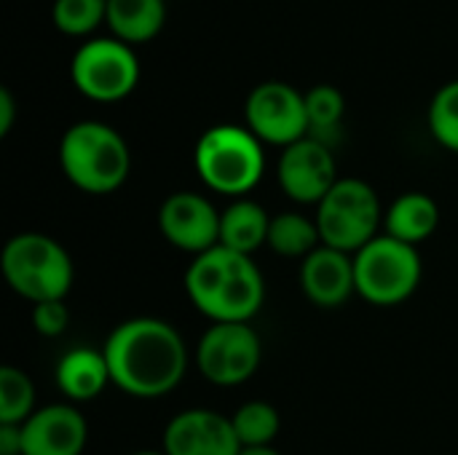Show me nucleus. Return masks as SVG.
Wrapping results in <instances>:
<instances>
[{"mask_svg":"<svg viewBox=\"0 0 458 455\" xmlns=\"http://www.w3.org/2000/svg\"><path fill=\"white\" fill-rule=\"evenodd\" d=\"M102 351L110 367V383L140 400L174 392L188 367V349L180 333L153 316L121 322Z\"/></svg>","mask_w":458,"mask_h":455,"instance_id":"1","label":"nucleus"},{"mask_svg":"<svg viewBox=\"0 0 458 455\" xmlns=\"http://www.w3.org/2000/svg\"><path fill=\"white\" fill-rule=\"evenodd\" d=\"M59 164L64 177L94 196L118 190L131 172V153L126 139L107 123H72L59 142Z\"/></svg>","mask_w":458,"mask_h":455,"instance_id":"2","label":"nucleus"},{"mask_svg":"<svg viewBox=\"0 0 458 455\" xmlns=\"http://www.w3.org/2000/svg\"><path fill=\"white\" fill-rule=\"evenodd\" d=\"M0 268L8 287L30 303L64 300L72 287L67 249L46 233H19L5 241Z\"/></svg>","mask_w":458,"mask_h":455,"instance_id":"3","label":"nucleus"},{"mask_svg":"<svg viewBox=\"0 0 458 455\" xmlns=\"http://www.w3.org/2000/svg\"><path fill=\"white\" fill-rule=\"evenodd\" d=\"M193 161L207 188L223 196L250 193L260 182L266 169L260 139L250 129L231 123L207 129L196 142Z\"/></svg>","mask_w":458,"mask_h":455,"instance_id":"4","label":"nucleus"},{"mask_svg":"<svg viewBox=\"0 0 458 455\" xmlns=\"http://www.w3.org/2000/svg\"><path fill=\"white\" fill-rule=\"evenodd\" d=\"M381 201L378 193L357 177H344L317 206V228L325 247L357 255L378 236Z\"/></svg>","mask_w":458,"mask_h":455,"instance_id":"5","label":"nucleus"},{"mask_svg":"<svg viewBox=\"0 0 458 455\" xmlns=\"http://www.w3.org/2000/svg\"><path fill=\"white\" fill-rule=\"evenodd\" d=\"M357 295L373 306H397L408 300L421 282L419 249L378 233L354 255Z\"/></svg>","mask_w":458,"mask_h":455,"instance_id":"6","label":"nucleus"},{"mask_svg":"<svg viewBox=\"0 0 458 455\" xmlns=\"http://www.w3.org/2000/svg\"><path fill=\"white\" fill-rule=\"evenodd\" d=\"M70 75L83 97L94 102H118L134 91L140 62L129 43L118 38H94L75 51Z\"/></svg>","mask_w":458,"mask_h":455,"instance_id":"7","label":"nucleus"},{"mask_svg":"<svg viewBox=\"0 0 458 455\" xmlns=\"http://www.w3.org/2000/svg\"><path fill=\"white\" fill-rule=\"evenodd\" d=\"M260 338L250 322H215L199 341L196 365L217 386L250 381L260 367Z\"/></svg>","mask_w":458,"mask_h":455,"instance_id":"8","label":"nucleus"},{"mask_svg":"<svg viewBox=\"0 0 458 455\" xmlns=\"http://www.w3.org/2000/svg\"><path fill=\"white\" fill-rule=\"evenodd\" d=\"M244 118L247 129L268 145L290 147L306 139L311 131L306 115V94L282 80H266L255 86L247 97Z\"/></svg>","mask_w":458,"mask_h":455,"instance_id":"9","label":"nucleus"},{"mask_svg":"<svg viewBox=\"0 0 458 455\" xmlns=\"http://www.w3.org/2000/svg\"><path fill=\"white\" fill-rule=\"evenodd\" d=\"M220 215L207 196L180 190L161 204L158 228L177 249L201 255L220 244Z\"/></svg>","mask_w":458,"mask_h":455,"instance_id":"10","label":"nucleus"},{"mask_svg":"<svg viewBox=\"0 0 458 455\" xmlns=\"http://www.w3.org/2000/svg\"><path fill=\"white\" fill-rule=\"evenodd\" d=\"M335 182V158L322 139L306 137L284 147L279 158V185L293 201L319 206Z\"/></svg>","mask_w":458,"mask_h":455,"instance_id":"11","label":"nucleus"},{"mask_svg":"<svg viewBox=\"0 0 458 455\" xmlns=\"http://www.w3.org/2000/svg\"><path fill=\"white\" fill-rule=\"evenodd\" d=\"M231 418L212 410H185L164 432L166 455H242Z\"/></svg>","mask_w":458,"mask_h":455,"instance_id":"12","label":"nucleus"},{"mask_svg":"<svg viewBox=\"0 0 458 455\" xmlns=\"http://www.w3.org/2000/svg\"><path fill=\"white\" fill-rule=\"evenodd\" d=\"M89 440L86 418L70 405H48L21 424V455H81Z\"/></svg>","mask_w":458,"mask_h":455,"instance_id":"13","label":"nucleus"},{"mask_svg":"<svg viewBox=\"0 0 458 455\" xmlns=\"http://www.w3.org/2000/svg\"><path fill=\"white\" fill-rule=\"evenodd\" d=\"M301 287L306 298L319 308L344 306L357 292L354 255L325 247V244L317 247L301 263Z\"/></svg>","mask_w":458,"mask_h":455,"instance_id":"14","label":"nucleus"},{"mask_svg":"<svg viewBox=\"0 0 458 455\" xmlns=\"http://www.w3.org/2000/svg\"><path fill=\"white\" fill-rule=\"evenodd\" d=\"M263 298H266V284L255 260L236 252L231 271L207 316L212 322H250L260 311Z\"/></svg>","mask_w":458,"mask_h":455,"instance_id":"15","label":"nucleus"},{"mask_svg":"<svg viewBox=\"0 0 458 455\" xmlns=\"http://www.w3.org/2000/svg\"><path fill=\"white\" fill-rule=\"evenodd\" d=\"M110 383V367L105 351L72 349L56 365V386L64 397L75 402L94 400Z\"/></svg>","mask_w":458,"mask_h":455,"instance_id":"16","label":"nucleus"},{"mask_svg":"<svg viewBox=\"0 0 458 455\" xmlns=\"http://www.w3.org/2000/svg\"><path fill=\"white\" fill-rule=\"evenodd\" d=\"M440 223V209L427 193H403L400 198L392 201L384 225L386 236L405 241L411 247H419L427 241Z\"/></svg>","mask_w":458,"mask_h":455,"instance_id":"17","label":"nucleus"},{"mask_svg":"<svg viewBox=\"0 0 458 455\" xmlns=\"http://www.w3.org/2000/svg\"><path fill=\"white\" fill-rule=\"evenodd\" d=\"M271 217L258 201L236 198L220 215V247H228L239 255H252L263 244H268Z\"/></svg>","mask_w":458,"mask_h":455,"instance_id":"18","label":"nucleus"},{"mask_svg":"<svg viewBox=\"0 0 458 455\" xmlns=\"http://www.w3.org/2000/svg\"><path fill=\"white\" fill-rule=\"evenodd\" d=\"M166 19L164 0H107V27L113 38L137 46L153 40Z\"/></svg>","mask_w":458,"mask_h":455,"instance_id":"19","label":"nucleus"},{"mask_svg":"<svg viewBox=\"0 0 458 455\" xmlns=\"http://www.w3.org/2000/svg\"><path fill=\"white\" fill-rule=\"evenodd\" d=\"M233 255H236L233 249L217 244L215 249L196 255V260L185 271V292L201 314H209V308L231 271Z\"/></svg>","mask_w":458,"mask_h":455,"instance_id":"20","label":"nucleus"},{"mask_svg":"<svg viewBox=\"0 0 458 455\" xmlns=\"http://www.w3.org/2000/svg\"><path fill=\"white\" fill-rule=\"evenodd\" d=\"M322 236L317 220H309L298 212H282L271 217L268 247L284 257H309L319 247Z\"/></svg>","mask_w":458,"mask_h":455,"instance_id":"21","label":"nucleus"},{"mask_svg":"<svg viewBox=\"0 0 458 455\" xmlns=\"http://www.w3.org/2000/svg\"><path fill=\"white\" fill-rule=\"evenodd\" d=\"M233 432L242 442V448H268L276 434H279V413L274 405L252 400L244 402L233 416H231Z\"/></svg>","mask_w":458,"mask_h":455,"instance_id":"22","label":"nucleus"},{"mask_svg":"<svg viewBox=\"0 0 458 455\" xmlns=\"http://www.w3.org/2000/svg\"><path fill=\"white\" fill-rule=\"evenodd\" d=\"M35 413V389L19 367H0V424L21 426Z\"/></svg>","mask_w":458,"mask_h":455,"instance_id":"23","label":"nucleus"},{"mask_svg":"<svg viewBox=\"0 0 458 455\" xmlns=\"http://www.w3.org/2000/svg\"><path fill=\"white\" fill-rule=\"evenodd\" d=\"M54 24L64 35H89L107 19V0H54Z\"/></svg>","mask_w":458,"mask_h":455,"instance_id":"24","label":"nucleus"},{"mask_svg":"<svg viewBox=\"0 0 458 455\" xmlns=\"http://www.w3.org/2000/svg\"><path fill=\"white\" fill-rule=\"evenodd\" d=\"M429 129L443 147L458 153V80L435 94L429 105Z\"/></svg>","mask_w":458,"mask_h":455,"instance_id":"25","label":"nucleus"},{"mask_svg":"<svg viewBox=\"0 0 458 455\" xmlns=\"http://www.w3.org/2000/svg\"><path fill=\"white\" fill-rule=\"evenodd\" d=\"M346 102L335 86H314L306 91V115L311 131H333L344 118Z\"/></svg>","mask_w":458,"mask_h":455,"instance_id":"26","label":"nucleus"},{"mask_svg":"<svg viewBox=\"0 0 458 455\" xmlns=\"http://www.w3.org/2000/svg\"><path fill=\"white\" fill-rule=\"evenodd\" d=\"M32 324L40 335L46 338H56L67 330L70 324V311L64 306V300H46V303H35L32 306Z\"/></svg>","mask_w":458,"mask_h":455,"instance_id":"27","label":"nucleus"},{"mask_svg":"<svg viewBox=\"0 0 458 455\" xmlns=\"http://www.w3.org/2000/svg\"><path fill=\"white\" fill-rule=\"evenodd\" d=\"M0 455H21V426L0 424Z\"/></svg>","mask_w":458,"mask_h":455,"instance_id":"28","label":"nucleus"},{"mask_svg":"<svg viewBox=\"0 0 458 455\" xmlns=\"http://www.w3.org/2000/svg\"><path fill=\"white\" fill-rule=\"evenodd\" d=\"M16 118V102L8 88H0V137H5Z\"/></svg>","mask_w":458,"mask_h":455,"instance_id":"29","label":"nucleus"},{"mask_svg":"<svg viewBox=\"0 0 458 455\" xmlns=\"http://www.w3.org/2000/svg\"><path fill=\"white\" fill-rule=\"evenodd\" d=\"M242 455H282V453H279V451H274V448L268 445V448H244Z\"/></svg>","mask_w":458,"mask_h":455,"instance_id":"30","label":"nucleus"},{"mask_svg":"<svg viewBox=\"0 0 458 455\" xmlns=\"http://www.w3.org/2000/svg\"><path fill=\"white\" fill-rule=\"evenodd\" d=\"M134 455H166V453H164V451H161V453H150V451H142V453H134Z\"/></svg>","mask_w":458,"mask_h":455,"instance_id":"31","label":"nucleus"}]
</instances>
